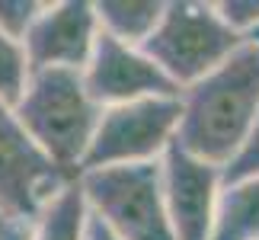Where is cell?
<instances>
[{
	"label": "cell",
	"mask_w": 259,
	"mask_h": 240,
	"mask_svg": "<svg viewBox=\"0 0 259 240\" xmlns=\"http://www.w3.org/2000/svg\"><path fill=\"white\" fill-rule=\"evenodd\" d=\"M176 128L179 96H151L125 106H109L99 112L80 173L106 167L157 164L176 141Z\"/></svg>",
	"instance_id": "obj_5"
},
{
	"label": "cell",
	"mask_w": 259,
	"mask_h": 240,
	"mask_svg": "<svg viewBox=\"0 0 259 240\" xmlns=\"http://www.w3.org/2000/svg\"><path fill=\"white\" fill-rule=\"evenodd\" d=\"M26 84H29V64H26L23 45L0 35V103L16 106Z\"/></svg>",
	"instance_id": "obj_13"
},
{
	"label": "cell",
	"mask_w": 259,
	"mask_h": 240,
	"mask_svg": "<svg viewBox=\"0 0 259 240\" xmlns=\"http://www.w3.org/2000/svg\"><path fill=\"white\" fill-rule=\"evenodd\" d=\"M83 240H118L112 231H109V227L99 221V218H93L87 212V227H83Z\"/></svg>",
	"instance_id": "obj_17"
},
{
	"label": "cell",
	"mask_w": 259,
	"mask_h": 240,
	"mask_svg": "<svg viewBox=\"0 0 259 240\" xmlns=\"http://www.w3.org/2000/svg\"><path fill=\"white\" fill-rule=\"evenodd\" d=\"M99 38L96 10L90 0L45 4L23 38L29 74L35 71H83Z\"/></svg>",
	"instance_id": "obj_8"
},
{
	"label": "cell",
	"mask_w": 259,
	"mask_h": 240,
	"mask_svg": "<svg viewBox=\"0 0 259 240\" xmlns=\"http://www.w3.org/2000/svg\"><path fill=\"white\" fill-rule=\"evenodd\" d=\"M77 176H67L29 138L13 106L0 103V208L35 221L42 208Z\"/></svg>",
	"instance_id": "obj_6"
},
{
	"label": "cell",
	"mask_w": 259,
	"mask_h": 240,
	"mask_svg": "<svg viewBox=\"0 0 259 240\" xmlns=\"http://www.w3.org/2000/svg\"><path fill=\"white\" fill-rule=\"evenodd\" d=\"M253 176H259V115H256V125H253L250 138H246V144L240 147V154L224 167V183L253 179Z\"/></svg>",
	"instance_id": "obj_15"
},
{
	"label": "cell",
	"mask_w": 259,
	"mask_h": 240,
	"mask_svg": "<svg viewBox=\"0 0 259 240\" xmlns=\"http://www.w3.org/2000/svg\"><path fill=\"white\" fill-rule=\"evenodd\" d=\"M256 115L259 42H246L221 67L179 90V128L173 144L224 170L246 144Z\"/></svg>",
	"instance_id": "obj_1"
},
{
	"label": "cell",
	"mask_w": 259,
	"mask_h": 240,
	"mask_svg": "<svg viewBox=\"0 0 259 240\" xmlns=\"http://www.w3.org/2000/svg\"><path fill=\"white\" fill-rule=\"evenodd\" d=\"M160 179L173 237L211 240L218 198L224 189V170L170 144V151L160 157Z\"/></svg>",
	"instance_id": "obj_7"
},
{
	"label": "cell",
	"mask_w": 259,
	"mask_h": 240,
	"mask_svg": "<svg viewBox=\"0 0 259 240\" xmlns=\"http://www.w3.org/2000/svg\"><path fill=\"white\" fill-rule=\"evenodd\" d=\"M83 227H87V202L80 183L74 179L42 208V215L32 221L29 240H83Z\"/></svg>",
	"instance_id": "obj_12"
},
{
	"label": "cell",
	"mask_w": 259,
	"mask_h": 240,
	"mask_svg": "<svg viewBox=\"0 0 259 240\" xmlns=\"http://www.w3.org/2000/svg\"><path fill=\"white\" fill-rule=\"evenodd\" d=\"M87 212L118 240H176L163 202L160 160L135 167L87 170L77 176Z\"/></svg>",
	"instance_id": "obj_4"
},
{
	"label": "cell",
	"mask_w": 259,
	"mask_h": 240,
	"mask_svg": "<svg viewBox=\"0 0 259 240\" xmlns=\"http://www.w3.org/2000/svg\"><path fill=\"white\" fill-rule=\"evenodd\" d=\"M29 138L58 170L80 176L87 147L93 141L99 109L90 99L80 71H35L13 106Z\"/></svg>",
	"instance_id": "obj_2"
},
{
	"label": "cell",
	"mask_w": 259,
	"mask_h": 240,
	"mask_svg": "<svg viewBox=\"0 0 259 240\" xmlns=\"http://www.w3.org/2000/svg\"><path fill=\"white\" fill-rule=\"evenodd\" d=\"M42 0H0V35L23 45L26 32L42 13Z\"/></svg>",
	"instance_id": "obj_14"
},
{
	"label": "cell",
	"mask_w": 259,
	"mask_h": 240,
	"mask_svg": "<svg viewBox=\"0 0 259 240\" xmlns=\"http://www.w3.org/2000/svg\"><path fill=\"white\" fill-rule=\"evenodd\" d=\"M163 7L166 0H96L93 4L99 32L135 48H141L154 35Z\"/></svg>",
	"instance_id": "obj_10"
},
{
	"label": "cell",
	"mask_w": 259,
	"mask_h": 240,
	"mask_svg": "<svg viewBox=\"0 0 259 240\" xmlns=\"http://www.w3.org/2000/svg\"><path fill=\"white\" fill-rule=\"evenodd\" d=\"M211 240H259V176L224 183Z\"/></svg>",
	"instance_id": "obj_11"
},
{
	"label": "cell",
	"mask_w": 259,
	"mask_h": 240,
	"mask_svg": "<svg viewBox=\"0 0 259 240\" xmlns=\"http://www.w3.org/2000/svg\"><path fill=\"white\" fill-rule=\"evenodd\" d=\"M80 77L90 99L99 109L138 103V99H151V96H179V90L144 55V48L115 42L103 32H99L93 55H90Z\"/></svg>",
	"instance_id": "obj_9"
},
{
	"label": "cell",
	"mask_w": 259,
	"mask_h": 240,
	"mask_svg": "<svg viewBox=\"0 0 259 240\" xmlns=\"http://www.w3.org/2000/svg\"><path fill=\"white\" fill-rule=\"evenodd\" d=\"M29 237H32V221L0 208V240H29Z\"/></svg>",
	"instance_id": "obj_16"
},
{
	"label": "cell",
	"mask_w": 259,
	"mask_h": 240,
	"mask_svg": "<svg viewBox=\"0 0 259 240\" xmlns=\"http://www.w3.org/2000/svg\"><path fill=\"white\" fill-rule=\"evenodd\" d=\"M250 38L237 35L221 19L214 4L166 0L160 26L141 48L176 90H186L214 67H221Z\"/></svg>",
	"instance_id": "obj_3"
}]
</instances>
